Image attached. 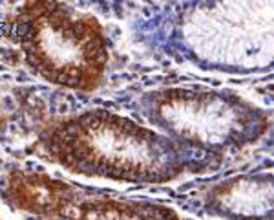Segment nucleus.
I'll list each match as a JSON object with an SVG mask.
<instances>
[{"label": "nucleus", "mask_w": 274, "mask_h": 220, "mask_svg": "<svg viewBox=\"0 0 274 220\" xmlns=\"http://www.w3.org/2000/svg\"><path fill=\"white\" fill-rule=\"evenodd\" d=\"M208 213L227 220H272L274 174H243L223 180L203 196Z\"/></svg>", "instance_id": "5"}, {"label": "nucleus", "mask_w": 274, "mask_h": 220, "mask_svg": "<svg viewBox=\"0 0 274 220\" xmlns=\"http://www.w3.org/2000/svg\"><path fill=\"white\" fill-rule=\"evenodd\" d=\"M4 125H6V119H4V118H0V131L4 129Z\"/></svg>", "instance_id": "6"}, {"label": "nucleus", "mask_w": 274, "mask_h": 220, "mask_svg": "<svg viewBox=\"0 0 274 220\" xmlns=\"http://www.w3.org/2000/svg\"><path fill=\"white\" fill-rule=\"evenodd\" d=\"M8 196L18 209L50 220H181L168 206L115 198H77L66 182L41 173H13Z\"/></svg>", "instance_id": "4"}, {"label": "nucleus", "mask_w": 274, "mask_h": 220, "mask_svg": "<svg viewBox=\"0 0 274 220\" xmlns=\"http://www.w3.org/2000/svg\"><path fill=\"white\" fill-rule=\"evenodd\" d=\"M37 149L75 173L137 184H166L208 165L207 153L103 108L57 123Z\"/></svg>", "instance_id": "1"}, {"label": "nucleus", "mask_w": 274, "mask_h": 220, "mask_svg": "<svg viewBox=\"0 0 274 220\" xmlns=\"http://www.w3.org/2000/svg\"><path fill=\"white\" fill-rule=\"evenodd\" d=\"M26 63L50 83L91 92L108 64L103 26L93 15L71 17L55 0L26 2L11 22Z\"/></svg>", "instance_id": "2"}, {"label": "nucleus", "mask_w": 274, "mask_h": 220, "mask_svg": "<svg viewBox=\"0 0 274 220\" xmlns=\"http://www.w3.org/2000/svg\"><path fill=\"white\" fill-rule=\"evenodd\" d=\"M145 114L163 134L201 153L256 143L269 131V114L234 92L175 86L148 94Z\"/></svg>", "instance_id": "3"}]
</instances>
